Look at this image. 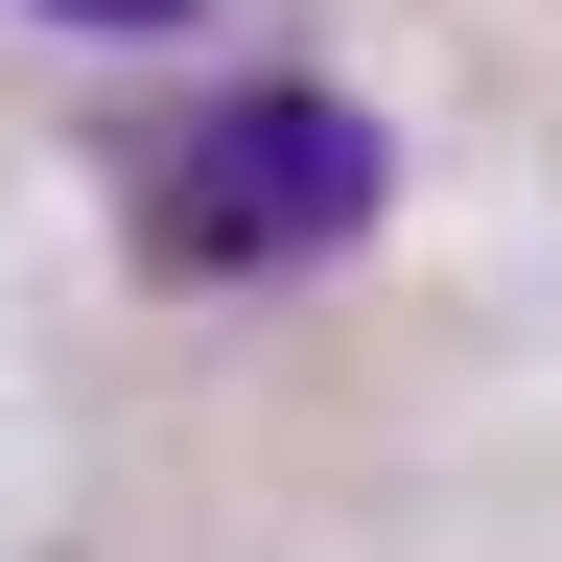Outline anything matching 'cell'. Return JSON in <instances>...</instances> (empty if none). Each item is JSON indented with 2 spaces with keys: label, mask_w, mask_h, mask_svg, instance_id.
Masks as SVG:
<instances>
[{
  "label": "cell",
  "mask_w": 562,
  "mask_h": 562,
  "mask_svg": "<svg viewBox=\"0 0 562 562\" xmlns=\"http://www.w3.org/2000/svg\"><path fill=\"white\" fill-rule=\"evenodd\" d=\"M140 258L165 281H305L375 235V117L328 94V70H258V94H188V117H140Z\"/></svg>",
  "instance_id": "1"
},
{
  "label": "cell",
  "mask_w": 562,
  "mask_h": 562,
  "mask_svg": "<svg viewBox=\"0 0 562 562\" xmlns=\"http://www.w3.org/2000/svg\"><path fill=\"white\" fill-rule=\"evenodd\" d=\"M47 24H188V0H47Z\"/></svg>",
  "instance_id": "2"
}]
</instances>
